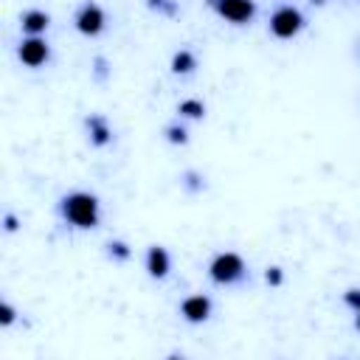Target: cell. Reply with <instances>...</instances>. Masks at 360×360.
I'll use <instances>...</instances> for the list:
<instances>
[{
    "label": "cell",
    "instance_id": "7402d4cb",
    "mask_svg": "<svg viewBox=\"0 0 360 360\" xmlns=\"http://www.w3.org/2000/svg\"><path fill=\"white\" fill-rule=\"evenodd\" d=\"M357 56H360V39H357Z\"/></svg>",
    "mask_w": 360,
    "mask_h": 360
},
{
    "label": "cell",
    "instance_id": "6da1fadb",
    "mask_svg": "<svg viewBox=\"0 0 360 360\" xmlns=\"http://www.w3.org/2000/svg\"><path fill=\"white\" fill-rule=\"evenodd\" d=\"M59 214L68 225L79 231H90L101 219V202L93 191H70L59 200Z\"/></svg>",
    "mask_w": 360,
    "mask_h": 360
},
{
    "label": "cell",
    "instance_id": "9c48e42d",
    "mask_svg": "<svg viewBox=\"0 0 360 360\" xmlns=\"http://www.w3.org/2000/svg\"><path fill=\"white\" fill-rule=\"evenodd\" d=\"M84 127H87V138H90L93 146H107V143H112V127H110V121H107L101 112L87 115V118H84Z\"/></svg>",
    "mask_w": 360,
    "mask_h": 360
},
{
    "label": "cell",
    "instance_id": "7a4b0ae2",
    "mask_svg": "<svg viewBox=\"0 0 360 360\" xmlns=\"http://www.w3.org/2000/svg\"><path fill=\"white\" fill-rule=\"evenodd\" d=\"M248 276V264L236 250H222L208 264V278L219 287H233Z\"/></svg>",
    "mask_w": 360,
    "mask_h": 360
},
{
    "label": "cell",
    "instance_id": "7c38bea8",
    "mask_svg": "<svg viewBox=\"0 0 360 360\" xmlns=\"http://www.w3.org/2000/svg\"><path fill=\"white\" fill-rule=\"evenodd\" d=\"M177 112L186 115V118H202L205 115V104L200 98H183L180 107H177Z\"/></svg>",
    "mask_w": 360,
    "mask_h": 360
},
{
    "label": "cell",
    "instance_id": "ac0fdd59",
    "mask_svg": "<svg viewBox=\"0 0 360 360\" xmlns=\"http://www.w3.org/2000/svg\"><path fill=\"white\" fill-rule=\"evenodd\" d=\"M264 281H267L270 287H278V284L284 281V270H281L278 264H270V267L264 270Z\"/></svg>",
    "mask_w": 360,
    "mask_h": 360
},
{
    "label": "cell",
    "instance_id": "ffe728a7",
    "mask_svg": "<svg viewBox=\"0 0 360 360\" xmlns=\"http://www.w3.org/2000/svg\"><path fill=\"white\" fill-rule=\"evenodd\" d=\"M186 174L191 177V172H186ZM194 180H200V174H194ZM202 186H205V183H188V188H194V191H197V188H202Z\"/></svg>",
    "mask_w": 360,
    "mask_h": 360
},
{
    "label": "cell",
    "instance_id": "3957f363",
    "mask_svg": "<svg viewBox=\"0 0 360 360\" xmlns=\"http://www.w3.org/2000/svg\"><path fill=\"white\" fill-rule=\"evenodd\" d=\"M270 34L276 37V39H292V37H298L301 31H304V25H307V17L295 8V6H278L273 14H270Z\"/></svg>",
    "mask_w": 360,
    "mask_h": 360
},
{
    "label": "cell",
    "instance_id": "8fae6325",
    "mask_svg": "<svg viewBox=\"0 0 360 360\" xmlns=\"http://www.w3.org/2000/svg\"><path fill=\"white\" fill-rule=\"evenodd\" d=\"M194 68H197V56L188 48H180L172 56V73H177V76H188V73H194Z\"/></svg>",
    "mask_w": 360,
    "mask_h": 360
},
{
    "label": "cell",
    "instance_id": "5b68a950",
    "mask_svg": "<svg viewBox=\"0 0 360 360\" xmlns=\"http://www.w3.org/2000/svg\"><path fill=\"white\" fill-rule=\"evenodd\" d=\"M76 31L82 34V37H98L101 31H104V25H107V14H104V8L98 6V3H93V0H87L79 11H76Z\"/></svg>",
    "mask_w": 360,
    "mask_h": 360
},
{
    "label": "cell",
    "instance_id": "8992f818",
    "mask_svg": "<svg viewBox=\"0 0 360 360\" xmlns=\"http://www.w3.org/2000/svg\"><path fill=\"white\" fill-rule=\"evenodd\" d=\"M17 56L25 68H42L51 59V45L45 37H22L17 45Z\"/></svg>",
    "mask_w": 360,
    "mask_h": 360
},
{
    "label": "cell",
    "instance_id": "603a6c76",
    "mask_svg": "<svg viewBox=\"0 0 360 360\" xmlns=\"http://www.w3.org/2000/svg\"><path fill=\"white\" fill-rule=\"evenodd\" d=\"M312 3H318V6H321V3H323V0H312Z\"/></svg>",
    "mask_w": 360,
    "mask_h": 360
},
{
    "label": "cell",
    "instance_id": "52a82bcc",
    "mask_svg": "<svg viewBox=\"0 0 360 360\" xmlns=\"http://www.w3.org/2000/svg\"><path fill=\"white\" fill-rule=\"evenodd\" d=\"M211 309H214V301L202 292H194V295H186L180 301V315L188 321V323H205L211 318Z\"/></svg>",
    "mask_w": 360,
    "mask_h": 360
},
{
    "label": "cell",
    "instance_id": "277c9868",
    "mask_svg": "<svg viewBox=\"0 0 360 360\" xmlns=\"http://www.w3.org/2000/svg\"><path fill=\"white\" fill-rule=\"evenodd\" d=\"M205 6L233 25H248L256 17V0H205Z\"/></svg>",
    "mask_w": 360,
    "mask_h": 360
},
{
    "label": "cell",
    "instance_id": "30bf717a",
    "mask_svg": "<svg viewBox=\"0 0 360 360\" xmlns=\"http://www.w3.org/2000/svg\"><path fill=\"white\" fill-rule=\"evenodd\" d=\"M48 25H51V14L42 8H28L20 17V28L25 37H42L48 31Z\"/></svg>",
    "mask_w": 360,
    "mask_h": 360
},
{
    "label": "cell",
    "instance_id": "2e32d148",
    "mask_svg": "<svg viewBox=\"0 0 360 360\" xmlns=\"http://www.w3.org/2000/svg\"><path fill=\"white\" fill-rule=\"evenodd\" d=\"M14 318H17V309L3 298V301H0V326H11Z\"/></svg>",
    "mask_w": 360,
    "mask_h": 360
},
{
    "label": "cell",
    "instance_id": "9a60e30c",
    "mask_svg": "<svg viewBox=\"0 0 360 360\" xmlns=\"http://www.w3.org/2000/svg\"><path fill=\"white\" fill-rule=\"evenodd\" d=\"M166 141H169V143H186V141H188L186 127H180V124H169V127H166Z\"/></svg>",
    "mask_w": 360,
    "mask_h": 360
},
{
    "label": "cell",
    "instance_id": "4fadbf2b",
    "mask_svg": "<svg viewBox=\"0 0 360 360\" xmlns=\"http://www.w3.org/2000/svg\"><path fill=\"white\" fill-rule=\"evenodd\" d=\"M107 253H110L112 262H127L132 256V250H129V245L124 239H110L107 242Z\"/></svg>",
    "mask_w": 360,
    "mask_h": 360
},
{
    "label": "cell",
    "instance_id": "ba28073f",
    "mask_svg": "<svg viewBox=\"0 0 360 360\" xmlns=\"http://www.w3.org/2000/svg\"><path fill=\"white\" fill-rule=\"evenodd\" d=\"M143 264H146V273L160 281V278H166L169 270H172V256H169V250H166L163 245H149Z\"/></svg>",
    "mask_w": 360,
    "mask_h": 360
},
{
    "label": "cell",
    "instance_id": "d6986e66",
    "mask_svg": "<svg viewBox=\"0 0 360 360\" xmlns=\"http://www.w3.org/2000/svg\"><path fill=\"white\" fill-rule=\"evenodd\" d=\"M3 222H6V231H8V233H14V231H17V217H14V214H6V217H3Z\"/></svg>",
    "mask_w": 360,
    "mask_h": 360
},
{
    "label": "cell",
    "instance_id": "e0dca14e",
    "mask_svg": "<svg viewBox=\"0 0 360 360\" xmlns=\"http://www.w3.org/2000/svg\"><path fill=\"white\" fill-rule=\"evenodd\" d=\"M343 304L352 309V312H360V287H349L343 292Z\"/></svg>",
    "mask_w": 360,
    "mask_h": 360
},
{
    "label": "cell",
    "instance_id": "5bb4252c",
    "mask_svg": "<svg viewBox=\"0 0 360 360\" xmlns=\"http://www.w3.org/2000/svg\"><path fill=\"white\" fill-rule=\"evenodd\" d=\"M146 6L155 8V11L163 14V17H174V14H177V3H174V0H146Z\"/></svg>",
    "mask_w": 360,
    "mask_h": 360
},
{
    "label": "cell",
    "instance_id": "44dd1931",
    "mask_svg": "<svg viewBox=\"0 0 360 360\" xmlns=\"http://www.w3.org/2000/svg\"><path fill=\"white\" fill-rule=\"evenodd\" d=\"M354 329L360 332V312H354Z\"/></svg>",
    "mask_w": 360,
    "mask_h": 360
}]
</instances>
